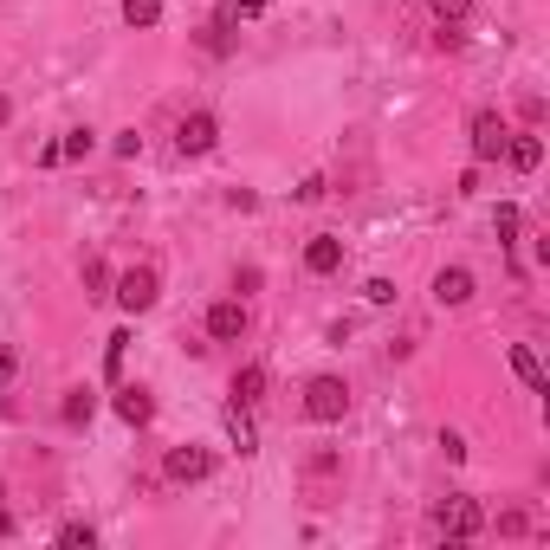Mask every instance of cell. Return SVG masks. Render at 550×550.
<instances>
[{
    "instance_id": "1",
    "label": "cell",
    "mask_w": 550,
    "mask_h": 550,
    "mask_svg": "<svg viewBox=\"0 0 550 550\" xmlns=\"http://www.w3.org/2000/svg\"><path fill=\"white\" fill-rule=\"evenodd\" d=\"M305 415L318 421V428H330V421L350 415V389H343V376H311L305 382Z\"/></svg>"
},
{
    "instance_id": "2",
    "label": "cell",
    "mask_w": 550,
    "mask_h": 550,
    "mask_svg": "<svg viewBox=\"0 0 550 550\" xmlns=\"http://www.w3.org/2000/svg\"><path fill=\"white\" fill-rule=\"evenodd\" d=\"M434 531H447L453 544H466V538L486 531V512H479L473 499H447V505H434Z\"/></svg>"
},
{
    "instance_id": "3",
    "label": "cell",
    "mask_w": 550,
    "mask_h": 550,
    "mask_svg": "<svg viewBox=\"0 0 550 550\" xmlns=\"http://www.w3.org/2000/svg\"><path fill=\"white\" fill-rule=\"evenodd\" d=\"M156 292H162V279H156L149 266H130V272L117 279V305L130 311V318H143V311L156 305Z\"/></svg>"
},
{
    "instance_id": "4",
    "label": "cell",
    "mask_w": 550,
    "mask_h": 550,
    "mask_svg": "<svg viewBox=\"0 0 550 550\" xmlns=\"http://www.w3.org/2000/svg\"><path fill=\"white\" fill-rule=\"evenodd\" d=\"M162 473H169L175 486H195V479H208V473H214V460H208V447H169Z\"/></svg>"
},
{
    "instance_id": "5",
    "label": "cell",
    "mask_w": 550,
    "mask_h": 550,
    "mask_svg": "<svg viewBox=\"0 0 550 550\" xmlns=\"http://www.w3.org/2000/svg\"><path fill=\"white\" fill-rule=\"evenodd\" d=\"M214 143H220V123L208 117V110H195V117H182V130H175V149H182V156H208Z\"/></svg>"
},
{
    "instance_id": "6",
    "label": "cell",
    "mask_w": 550,
    "mask_h": 550,
    "mask_svg": "<svg viewBox=\"0 0 550 550\" xmlns=\"http://www.w3.org/2000/svg\"><path fill=\"white\" fill-rule=\"evenodd\" d=\"M505 136H512V130H505L499 110H479V117H473V156L479 162H499L505 156Z\"/></svg>"
},
{
    "instance_id": "7",
    "label": "cell",
    "mask_w": 550,
    "mask_h": 550,
    "mask_svg": "<svg viewBox=\"0 0 550 550\" xmlns=\"http://www.w3.org/2000/svg\"><path fill=\"white\" fill-rule=\"evenodd\" d=\"M305 272H311V279H330V272H343V240H337V233H318V240L305 246Z\"/></svg>"
},
{
    "instance_id": "8",
    "label": "cell",
    "mask_w": 550,
    "mask_h": 550,
    "mask_svg": "<svg viewBox=\"0 0 550 550\" xmlns=\"http://www.w3.org/2000/svg\"><path fill=\"white\" fill-rule=\"evenodd\" d=\"M208 337H214V343L246 337V305H240V298H220V305L208 311Z\"/></svg>"
},
{
    "instance_id": "9",
    "label": "cell",
    "mask_w": 550,
    "mask_h": 550,
    "mask_svg": "<svg viewBox=\"0 0 550 550\" xmlns=\"http://www.w3.org/2000/svg\"><path fill=\"white\" fill-rule=\"evenodd\" d=\"M505 356H512L518 382H525L531 395H550V382H544V363H538V356H531V343H512V350H505Z\"/></svg>"
},
{
    "instance_id": "10",
    "label": "cell",
    "mask_w": 550,
    "mask_h": 550,
    "mask_svg": "<svg viewBox=\"0 0 550 550\" xmlns=\"http://www.w3.org/2000/svg\"><path fill=\"white\" fill-rule=\"evenodd\" d=\"M434 298H440V305H466V298H473V272H466V266H447V272L434 279Z\"/></svg>"
},
{
    "instance_id": "11",
    "label": "cell",
    "mask_w": 550,
    "mask_h": 550,
    "mask_svg": "<svg viewBox=\"0 0 550 550\" xmlns=\"http://www.w3.org/2000/svg\"><path fill=\"white\" fill-rule=\"evenodd\" d=\"M117 415L130 421V428H149V415H156V402H149V389H117Z\"/></svg>"
},
{
    "instance_id": "12",
    "label": "cell",
    "mask_w": 550,
    "mask_h": 550,
    "mask_svg": "<svg viewBox=\"0 0 550 550\" xmlns=\"http://www.w3.org/2000/svg\"><path fill=\"white\" fill-rule=\"evenodd\" d=\"M220 421H227V440H233L240 453H253V447H259L253 421H246V402H227V415H220Z\"/></svg>"
},
{
    "instance_id": "13",
    "label": "cell",
    "mask_w": 550,
    "mask_h": 550,
    "mask_svg": "<svg viewBox=\"0 0 550 550\" xmlns=\"http://www.w3.org/2000/svg\"><path fill=\"white\" fill-rule=\"evenodd\" d=\"M505 162H512V169H538V162H544V143H538V136H505Z\"/></svg>"
},
{
    "instance_id": "14",
    "label": "cell",
    "mask_w": 550,
    "mask_h": 550,
    "mask_svg": "<svg viewBox=\"0 0 550 550\" xmlns=\"http://www.w3.org/2000/svg\"><path fill=\"white\" fill-rule=\"evenodd\" d=\"M59 415H65V428H91V415H98V395H91V389H72Z\"/></svg>"
},
{
    "instance_id": "15",
    "label": "cell",
    "mask_w": 550,
    "mask_h": 550,
    "mask_svg": "<svg viewBox=\"0 0 550 550\" xmlns=\"http://www.w3.org/2000/svg\"><path fill=\"white\" fill-rule=\"evenodd\" d=\"M259 395H266V369L246 363L240 376H233V402H259Z\"/></svg>"
},
{
    "instance_id": "16",
    "label": "cell",
    "mask_w": 550,
    "mask_h": 550,
    "mask_svg": "<svg viewBox=\"0 0 550 550\" xmlns=\"http://www.w3.org/2000/svg\"><path fill=\"white\" fill-rule=\"evenodd\" d=\"M91 149H98V136H91V130H65V143H59V156H65V162H85V156H91Z\"/></svg>"
},
{
    "instance_id": "17",
    "label": "cell",
    "mask_w": 550,
    "mask_h": 550,
    "mask_svg": "<svg viewBox=\"0 0 550 550\" xmlns=\"http://www.w3.org/2000/svg\"><path fill=\"white\" fill-rule=\"evenodd\" d=\"M123 20H130V26H156L162 20V0H123Z\"/></svg>"
},
{
    "instance_id": "18",
    "label": "cell",
    "mask_w": 550,
    "mask_h": 550,
    "mask_svg": "<svg viewBox=\"0 0 550 550\" xmlns=\"http://www.w3.org/2000/svg\"><path fill=\"white\" fill-rule=\"evenodd\" d=\"M123 350H130V330H110V343H104V376H117V369H123Z\"/></svg>"
},
{
    "instance_id": "19",
    "label": "cell",
    "mask_w": 550,
    "mask_h": 550,
    "mask_svg": "<svg viewBox=\"0 0 550 550\" xmlns=\"http://www.w3.org/2000/svg\"><path fill=\"white\" fill-rule=\"evenodd\" d=\"M428 7H434V20H440V26H460L466 13H473V0H428Z\"/></svg>"
},
{
    "instance_id": "20",
    "label": "cell",
    "mask_w": 550,
    "mask_h": 550,
    "mask_svg": "<svg viewBox=\"0 0 550 550\" xmlns=\"http://www.w3.org/2000/svg\"><path fill=\"white\" fill-rule=\"evenodd\" d=\"M518 227H525V214H518L512 201H499V240H505V246L518 240Z\"/></svg>"
},
{
    "instance_id": "21",
    "label": "cell",
    "mask_w": 550,
    "mask_h": 550,
    "mask_svg": "<svg viewBox=\"0 0 550 550\" xmlns=\"http://www.w3.org/2000/svg\"><path fill=\"white\" fill-rule=\"evenodd\" d=\"M59 544H65V550H91V544H98V531H91V525H65Z\"/></svg>"
},
{
    "instance_id": "22",
    "label": "cell",
    "mask_w": 550,
    "mask_h": 550,
    "mask_svg": "<svg viewBox=\"0 0 550 550\" xmlns=\"http://www.w3.org/2000/svg\"><path fill=\"white\" fill-rule=\"evenodd\" d=\"M104 285H110V266H104V259H91V266H85V292L104 298Z\"/></svg>"
},
{
    "instance_id": "23",
    "label": "cell",
    "mask_w": 550,
    "mask_h": 550,
    "mask_svg": "<svg viewBox=\"0 0 550 550\" xmlns=\"http://www.w3.org/2000/svg\"><path fill=\"white\" fill-rule=\"evenodd\" d=\"M363 298H369V305H395V285H389V279H369Z\"/></svg>"
},
{
    "instance_id": "24",
    "label": "cell",
    "mask_w": 550,
    "mask_h": 550,
    "mask_svg": "<svg viewBox=\"0 0 550 550\" xmlns=\"http://www.w3.org/2000/svg\"><path fill=\"white\" fill-rule=\"evenodd\" d=\"M324 188H330V182H324V175H305V182H298V188H292V195H298V201H324Z\"/></svg>"
},
{
    "instance_id": "25",
    "label": "cell",
    "mask_w": 550,
    "mask_h": 550,
    "mask_svg": "<svg viewBox=\"0 0 550 550\" xmlns=\"http://www.w3.org/2000/svg\"><path fill=\"white\" fill-rule=\"evenodd\" d=\"M20 376V350H13V343H0V382H13Z\"/></svg>"
},
{
    "instance_id": "26",
    "label": "cell",
    "mask_w": 550,
    "mask_h": 550,
    "mask_svg": "<svg viewBox=\"0 0 550 550\" xmlns=\"http://www.w3.org/2000/svg\"><path fill=\"white\" fill-rule=\"evenodd\" d=\"M117 156H123V162H136V156H143V136L123 130V136H117Z\"/></svg>"
},
{
    "instance_id": "27",
    "label": "cell",
    "mask_w": 550,
    "mask_h": 550,
    "mask_svg": "<svg viewBox=\"0 0 550 550\" xmlns=\"http://www.w3.org/2000/svg\"><path fill=\"white\" fill-rule=\"evenodd\" d=\"M227 201H233L240 214H253V208H259V195H253V188H227Z\"/></svg>"
},
{
    "instance_id": "28",
    "label": "cell",
    "mask_w": 550,
    "mask_h": 550,
    "mask_svg": "<svg viewBox=\"0 0 550 550\" xmlns=\"http://www.w3.org/2000/svg\"><path fill=\"white\" fill-rule=\"evenodd\" d=\"M499 531H505V538H518V531H531V518H525V512H505Z\"/></svg>"
},
{
    "instance_id": "29",
    "label": "cell",
    "mask_w": 550,
    "mask_h": 550,
    "mask_svg": "<svg viewBox=\"0 0 550 550\" xmlns=\"http://www.w3.org/2000/svg\"><path fill=\"white\" fill-rule=\"evenodd\" d=\"M233 7H240L246 20H253V13H266V0H233Z\"/></svg>"
},
{
    "instance_id": "30",
    "label": "cell",
    "mask_w": 550,
    "mask_h": 550,
    "mask_svg": "<svg viewBox=\"0 0 550 550\" xmlns=\"http://www.w3.org/2000/svg\"><path fill=\"white\" fill-rule=\"evenodd\" d=\"M0 538H13V512H7V505H0Z\"/></svg>"
},
{
    "instance_id": "31",
    "label": "cell",
    "mask_w": 550,
    "mask_h": 550,
    "mask_svg": "<svg viewBox=\"0 0 550 550\" xmlns=\"http://www.w3.org/2000/svg\"><path fill=\"white\" fill-rule=\"evenodd\" d=\"M7 117H13V104H7V98H0V123H7Z\"/></svg>"
}]
</instances>
